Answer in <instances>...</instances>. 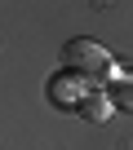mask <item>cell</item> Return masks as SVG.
<instances>
[{"label":"cell","mask_w":133,"mask_h":150,"mask_svg":"<svg viewBox=\"0 0 133 150\" xmlns=\"http://www.w3.org/2000/svg\"><path fill=\"white\" fill-rule=\"evenodd\" d=\"M62 62H66V71H76L80 80H115L111 53H107L98 40H89V35L66 40V49H62Z\"/></svg>","instance_id":"cell-1"},{"label":"cell","mask_w":133,"mask_h":150,"mask_svg":"<svg viewBox=\"0 0 133 150\" xmlns=\"http://www.w3.org/2000/svg\"><path fill=\"white\" fill-rule=\"evenodd\" d=\"M49 97H53L58 106H66V110H80V106L89 102V84L80 80L76 71H62V75L49 80Z\"/></svg>","instance_id":"cell-2"},{"label":"cell","mask_w":133,"mask_h":150,"mask_svg":"<svg viewBox=\"0 0 133 150\" xmlns=\"http://www.w3.org/2000/svg\"><path fill=\"white\" fill-rule=\"evenodd\" d=\"M111 106H115V102H111L107 93H89V102L80 106V115H84V119H93V124H102V119L111 115Z\"/></svg>","instance_id":"cell-3"},{"label":"cell","mask_w":133,"mask_h":150,"mask_svg":"<svg viewBox=\"0 0 133 150\" xmlns=\"http://www.w3.org/2000/svg\"><path fill=\"white\" fill-rule=\"evenodd\" d=\"M111 102L120 110H133V75H115L111 80Z\"/></svg>","instance_id":"cell-4"}]
</instances>
